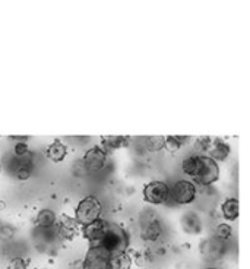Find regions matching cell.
<instances>
[{"instance_id":"obj_1","label":"cell","mask_w":250,"mask_h":269,"mask_svg":"<svg viewBox=\"0 0 250 269\" xmlns=\"http://www.w3.org/2000/svg\"><path fill=\"white\" fill-rule=\"evenodd\" d=\"M183 171L196 183L208 186L220 177V167L215 159L206 155H193L183 161Z\"/></svg>"},{"instance_id":"obj_2","label":"cell","mask_w":250,"mask_h":269,"mask_svg":"<svg viewBox=\"0 0 250 269\" xmlns=\"http://www.w3.org/2000/svg\"><path fill=\"white\" fill-rule=\"evenodd\" d=\"M92 246L103 247L104 250L110 253V256H114V255L126 252V249L129 246V236L120 225L107 223L100 242Z\"/></svg>"},{"instance_id":"obj_3","label":"cell","mask_w":250,"mask_h":269,"mask_svg":"<svg viewBox=\"0 0 250 269\" xmlns=\"http://www.w3.org/2000/svg\"><path fill=\"white\" fill-rule=\"evenodd\" d=\"M100 215H101V202L92 195H88L84 199H81L75 209V220L82 227L95 223L97 220H100Z\"/></svg>"},{"instance_id":"obj_4","label":"cell","mask_w":250,"mask_h":269,"mask_svg":"<svg viewBox=\"0 0 250 269\" xmlns=\"http://www.w3.org/2000/svg\"><path fill=\"white\" fill-rule=\"evenodd\" d=\"M110 253L100 246H90L84 259L85 269H110Z\"/></svg>"},{"instance_id":"obj_5","label":"cell","mask_w":250,"mask_h":269,"mask_svg":"<svg viewBox=\"0 0 250 269\" xmlns=\"http://www.w3.org/2000/svg\"><path fill=\"white\" fill-rule=\"evenodd\" d=\"M171 198V190L164 181H151L143 189V199L149 203L159 205Z\"/></svg>"},{"instance_id":"obj_6","label":"cell","mask_w":250,"mask_h":269,"mask_svg":"<svg viewBox=\"0 0 250 269\" xmlns=\"http://www.w3.org/2000/svg\"><path fill=\"white\" fill-rule=\"evenodd\" d=\"M196 196V187L192 181L179 180L174 187L171 189V198L177 203H190L195 201Z\"/></svg>"},{"instance_id":"obj_7","label":"cell","mask_w":250,"mask_h":269,"mask_svg":"<svg viewBox=\"0 0 250 269\" xmlns=\"http://www.w3.org/2000/svg\"><path fill=\"white\" fill-rule=\"evenodd\" d=\"M107 159V154L101 146H94L91 149H88L85 152V155L82 158L85 167L88 171H98L104 167Z\"/></svg>"},{"instance_id":"obj_8","label":"cell","mask_w":250,"mask_h":269,"mask_svg":"<svg viewBox=\"0 0 250 269\" xmlns=\"http://www.w3.org/2000/svg\"><path fill=\"white\" fill-rule=\"evenodd\" d=\"M57 228H59V234H60L63 239L72 240V239L78 234L79 224H78V221H76L75 218H70L69 215L63 214V215H60Z\"/></svg>"},{"instance_id":"obj_9","label":"cell","mask_w":250,"mask_h":269,"mask_svg":"<svg viewBox=\"0 0 250 269\" xmlns=\"http://www.w3.org/2000/svg\"><path fill=\"white\" fill-rule=\"evenodd\" d=\"M106 224H107V221H104V220L100 218V220H97V221L92 223V224L82 227V234H84V237L91 243V246L92 245H97V243L100 242V239H101V236H103V233H104Z\"/></svg>"},{"instance_id":"obj_10","label":"cell","mask_w":250,"mask_h":269,"mask_svg":"<svg viewBox=\"0 0 250 269\" xmlns=\"http://www.w3.org/2000/svg\"><path fill=\"white\" fill-rule=\"evenodd\" d=\"M68 155V148L62 140H54L46 151V157L53 162H62Z\"/></svg>"},{"instance_id":"obj_11","label":"cell","mask_w":250,"mask_h":269,"mask_svg":"<svg viewBox=\"0 0 250 269\" xmlns=\"http://www.w3.org/2000/svg\"><path fill=\"white\" fill-rule=\"evenodd\" d=\"M57 223V217L51 209H41L35 218V224L40 228H51L53 225Z\"/></svg>"},{"instance_id":"obj_12","label":"cell","mask_w":250,"mask_h":269,"mask_svg":"<svg viewBox=\"0 0 250 269\" xmlns=\"http://www.w3.org/2000/svg\"><path fill=\"white\" fill-rule=\"evenodd\" d=\"M15 173H16L18 180H22V181L28 180L32 176V159H31V155H26V157H23L21 159V162L16 167Z\"/></svg>"},{"instance_id":"obj_13","label":"cell","mask_w":250,"mask_h":269,"mask_svg":"<svg viewBox=\"0 0 250 269\" xmlns=\"http://www.w3.org/2000/svg\"><path fill=\"white\" fill-rule=\"evenodd\" d=\"M223 209V215L230 220V221H234L237 217H239V201L231 198V199H227V201L223 203L221 206Z\"/></svg>"},{"instance_id":"obj_14","label":"cell","mask_w":250,"mask_h":269,"mask_svg":"<svg viewBox=\"0 0 250 269\" xmlns=\"http://www.w3.org/2000/svg\"><path fill=\"white\" fill-rule=\"evenodd\" d=\"M130 265H132V259L126 252L114 255L110 259V269H130Z\"/></svg>"},{"instance_id":"obj_15","label":"cell","mask_w":250,"mask_h":269,"mask_svg":"<svg viewBox=\"0 0 250 269\" xmlns=\"http://www.w3.org/2000/svg\"><path fill=\"white\" fill-rule=\"evenodd\" d=\"M228 154H230L228 145H226V143L221 142V140H217L214 149L211 151V158H212V159H224Z\"/></svg>"},{"instance_id":"obj_16","label":"cell","mask_w":250,"mask_h":269,"mask_svg":"<svg viewBox=\"0 0 250 269\" xmlns=\"http://www.w3.org/2000/svg\"><path fill=\"white\" fill-rule=\"evenodd\" d=\"M161 233V227H159L158 221H152L151 224H148L143 230V237L148 239V240H155Z\"/></svg>"},{"instance_id":"obj_17","label":"cell","mask_w":250,"mask_h":269,"mask_svg":"<svg viewBox=\"0 0 250 269\" xmlns=\"http://www.w3.org/2000/svg\"><path fill=\"white\" fill-rule=\"evenodd\" d=\"M187 140H189V137H186V136H168V139H165V145L170 151H176Z\"/></svg>"},{"instance_id":"obj_18","label":"cell","mask_w":250,"mask_h":269,"mask_svg":"<svg viewBox=\"0 0 250 269\" xmlns=\"http://www.w3.org/2000/svg\"><path fill=\"white\" fill-rule=\"evenodd\" d=\"M123 142H125V139L120 137V136H107V137L103 139V145H104L106 148H110V149L120 148V146L123 145Z\"/></svg>"},{"instance_id":"obj_19","label":"cell","mask_w":250,"mask_h":269,"mask_svg":"<svg viewBox=\"0 0 250 269\" xmlns=\"http://www.w3.org/2000/svg\"><path fill=\"white\" fill-rule=\"evenodd\" d=\"M164 145H165V139L161 136H151L146 139V146L151 151H158L161 148H164Z\"/></svg>"},{"instance_id":"obj_20","label":"cell","mask_w":250,"mask_h":269,"mask_svg":"<svg viewBox=\"0 0 250 269\" xmlns=\"http://www.w3.org/2000/svg\"><path fill=\"white\" fill-rule=\"evenodd\" d=\"M28 268V262L23 258H15L9 262L7 269H26Z\"/></svg>"},{"instance_id":"obj_21","label":"cell","mask_w":250,"mask_h":269,"mask_svg":"<svg viewBox=\"0 0 250 269\" xmlns=\"http://www.w3.org/2000/svg\"><path fill=\"white\" fill-rule=\"evenodd\" d=\"M230 234H231V227H230V225L220 224L217 227V236H218V239L226 240L227 237H230Z\"/></svg>"},{"instance_id":"obj_22","label":"cell","mask_w":250,"mask_h":269,"mask_svg":"<svg viewBox=\"0 0 250 269\" xmlns=\"http://www.w3.org/2000/svg\"><path fill=\"white\" fill-rule=\"evenodd\" d=\"M15 154H16V157H19V158H23V157H26V155H29V149H28L26 142H18V143L15 145Z\"/></svg>"},{"instance_id":"obj_23","label":"cell","mask_w":250,"mask_h":269,"mask_svg":"<svg viewBox=\"0 0 250 269\" xmlns=\"http://www.w3.org/2000/svg\"><path fill=\"white\" fill-rule=\"evenodd\" d=\"M73 173H75L76 176H84V174L88 173V170H87V167H85V164H84L82 159H81V161H76V162L73 164Z\"/></svg>"},{"instance_id":"obj_24","label":"cell","mask_w":250,"mask_h":269,"mask_svg":"<svg viewBox=\"0 0 250 269\" xmlns=\"http://www.w3.org/2000/svg\"><path fill=\"white\" fill-rule=\"evenodd\" d=\"M0 234H1L4 239H10V237L15 234V228L10 227V225H3V227L0 228Z\"/></svg>"},{"instance_id":"obj_25","label":"cell","mask_w":250,"mask_h":269,"mask_svg":"<svg viewBox=\"0 0 250 269\" xmlns=\"http://www.w3.org/2000/svg\"><path fill=\"white\" fill-rule=\"evenodd\" d=\"M70 269H85V267H84V261H81V259L75 261V262L70 265Z\"/></svg>"},{"instance_id":"obj_26","label":"cell","mask_w":250,"mask_h":269,"mask_svg":"<svg viewBox=\"0 0 250 269\" xmlns=\"http://www.w3.org/2000/svg\"><path fill=\"white\" fill-rule=\"evenodd\" d=\"M4 208H6V202L0 201V211H3Z\"/></svg>"},{"instance_id":"obj_27","label":"cell","mask_w":250,"mask_h":269,"mask_svg":"<svg viewBox=\"0 0 250 269\" xmlns=\"http://www.w3.org/2000/svg\"><path fill=\"white\" fill-rule=\"evenodd\" d=\"M1 170H3V167H1V164H0V173H1Z\"/></svg>"},{"instance_id":"obj_28","label":"cell","mask_w":250,"mask_h":269,"mask_svg":"<svg viewBox=\"0 0 250 269\" xmlns=\"http://www.w3.org/2000/svg\"><path fill=\"white\" fill-rule=\"evenodd\" d=\"M205 269H214V268H205Z\"/></svg>"}]
</instances>
